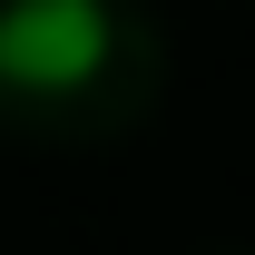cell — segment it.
I'll use <instances>...</instances> for the list:
<instances>
[{"instance_id": "6da1fadb", "label": "cell", "mask_w": 255, "mask_h": 255, "mask_svg": "<svg viewBox=\"0 0 255 255\" xmlns=\"http://www.w3.org/2000/svg\"><path fill=\"white\" fill-rule=\"evenodd\" d=\"M118 49V20L108 0H10L0 10V89H89Z\"/></svg>"}]
</instances>
